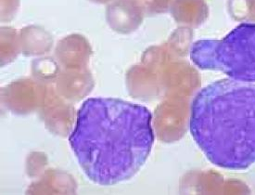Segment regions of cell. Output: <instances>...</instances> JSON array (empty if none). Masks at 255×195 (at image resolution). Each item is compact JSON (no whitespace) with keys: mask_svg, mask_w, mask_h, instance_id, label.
Returning a JSON list of instances; mask_svg holds the SVG:
<instances>
[{"mask_svg":"<svg viewBox=\"0 0 255 195\" xmlns=\"http://www.w3.org/2000/svg\"><path fill=\"white\" fill-rule=\"evenodd\" d=\"M148 108L115 98H90L81 106L69 138L84 173L101 186L132 179L154 143Z\"/></svg>","mask_w":255,"mask_h":195,"instance_id":"cell-1","label":"cell"},{"mask_svg":"<svg viewBox=\"0 0 255 195\" xmlns=\"http://www.w3.org/2000/svg\"><path fill=\"white\" fill-rule=\"evenodd\" d=\"M189 57L201 70L220 71L234 80L255 82V22H242L220 40L196 41Z\"/></svg>","mask_w":255,"mask_h":195,"instance_id":"cell-3","label":"cell"},{"mask_svg":"<svg viewBox=\"0 0 255 195\" xmlns=\"http://www.w3.org/2000/svg\"><path fill=\"white\" fill-rule=\"evenodd\" d=\"M189 130L212 164L245 170L255 164V84L224 78L202 88L190 108Z\"/></svg>","mask_w":255,"mask_h":195,"instance_id":"cell-2","label":"cell"}]
</instances>
